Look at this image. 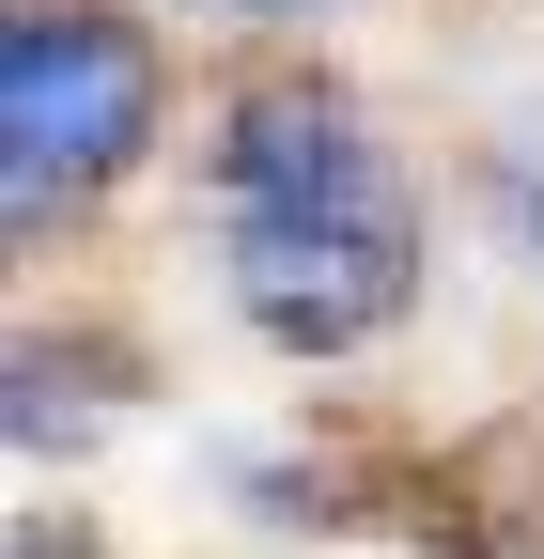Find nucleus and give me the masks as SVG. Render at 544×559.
Listing matches in <instances>:
<instances>
[{"label":"nucleus","mask_w":544,"mask_h":559,"mask_svg":"<svg viewBox=\"0 0 544 559\" xmlns=\"http://www.w3.org/2000/svg\"><path fill=\"white\" fill-rule=\"evenodd\" d=\"M483 218H498V249L544 280V124H513L498 156H483Z\"/></svg>","instance_id":"7ed1b4c3"},{"label":"nucleus","mask_w":544,"mask_h":559,"mask_svg":"<svg viewBox=\"0 0 544 559\" xmlns=\"http://www.w3.org/2000/svg\"><path fill=\"white\" fill-rule=\"evenodd\" d=\"M187 16H296V0H187Z\"/></svg>","instance_id":"20e7f679"},{"label":"nucleus","mask_w":544,"mask_h":559,"mask_svg":"<svg viewBox=\"0 0 544 559\" xmlns=\"http://www.w3.org/2000/svg\"><path fill=\"white\" fill-rule=\"evenodd\" d=\"M141 140H156V47L125 16L32 0L16 32H0V202H16V218L94 202Z\"/></svg>","instance_id":"f03ea898"},{"label":"nucleus","mask_w":544,"mask_h":559,"mask_svg":"<svg viewBox=\"0 0 544 559\" xmlns=\"http://www.w3.org/2000/svg\"><path fill=\"white\" fill-rule=\"evenodd\" d=\"M202 218H218L234 311L281 342V358H358V342L404 326V296H421V202H404L389 140L343 94H311V79H264V94L218 109Z\"/></svg>","instance_id":"f257e3e1"}]
</instances>
